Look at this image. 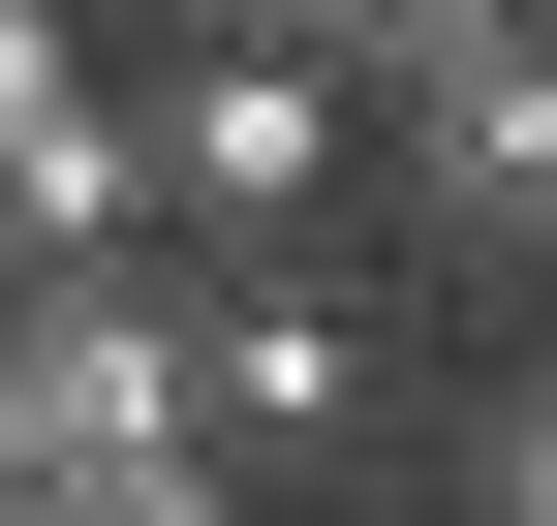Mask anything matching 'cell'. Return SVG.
Wrapping results in <instances>:
<instances>
[{"mask_svg": "<svg viewBox=\"0 0 557 526\" xmlns=\"http://www.w3.org/2000/svg\"><path fill=\"white\" fill-rule=\"evenodd\" d=\"M372 217L434 248V279H557V0L372 62Z\"/></svg>", "mask_w": 557, "mask_h": 526, "instance_id": "obj_1", "label": "cell"}, {"mask_svg": "<svg viewBox=\"0 0 557 526\" xmlns=\"http://www.w3.org/2000/svg\"><path fill=\"white\" fill-rule=\"evenodd\" d=\"M0 434H32L62 496H94V465H186V434H218L186 248H0Z\"/></svg>", "mask_w": 557, "mask_h": 526, "instance_id": "obj_2", "label": "cell"}, {"mask_svg": "<svg viewBox=\"0 0 557 526\" xmlns=\"http://www.w3.org/2000/svg\"><path fill=\"white\" fill-rule=\"evenodd\" d=\"M124 124H156V248H310L372 186V62H310V32H186Z\"/></svg>", "mask_w": 557, "mask_h": 526, "instance_id": "obj_3", "label": "cell"}, {"mask_svg": "<svg viewBox=\"0 0 557 526\" xmlns=\"http://www.w3.org/2000/svg\"><path fill=\"white\" fill-rule=\"evenodd\" d=\"M186 372H218V465H341L403 403V341L310 279V248H186Z\"/></svg>", "mask_w": 557, "mask_h": 526, "instance_id": "obj_4", "label": "cell"}, {"mask_svg": "<svg viewBox=\"0 0 557 526\" xmlns=\"http://www.w3.org/2000/svg\"><path fill=\"white\" fill-rule=\"evenodd\" d=\"M278 465H218V434H186V465H94V526H248Z\"/></svg>", "mask_w": 557, "mask_h": 526, "instance_id": "obj_5", "label": "cell"}, {"mask_svg": "<svg viewBox=\"0 0 557 526\" xmlns=\"http://www.w3.org/2000/svg\"><path fill=\"white\" fill-rule=\"evenodd\" d=\"M186 32H310V62H341V32H372V0H186Z\"/></svg>", "mask_w": 557, "mask_h": 526, "instance_id": "obj_6", "label": "cell"}]
</instances>
